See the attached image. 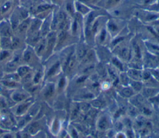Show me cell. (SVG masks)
<instances>
[{
	"label": "cell",
	"instance_id": "cell-19",
	"mask_svg": "<svg viewBox=\"0 0 159 138\" xmlns=\"http://www.w3.org/2000/svg\"><path fill=\"white\" fill-rule=\"evenodd\" d=\"M107 126V121L105 118H102L99 123V127L101 129H105Z\"/></svg>",
	"mask_w": 159,
	"mask_h": 138
},
{
	"label": "cell",
	"instance_id": "cell-9",
	"mask_svg": "<svg viewBox=\"0 0 159 138\" xmlns=\"http://www.w3.org/2000/svg\"><path fill=\"white\" fill-rule=\"evenodd\" d=\"M0 86L1 88L8 91L22 88V84L20 81L4 78H0Z\"/></svg>",
	"mask_w": 159,
	"mask_h": 138
},
{
	"label": "cell",
	"instance_id": "cell-4",
	"mask_svg": "<svg viewBox=\"0 0 159 138\" xmlns=\"http://www.w3.org/2000/svg\"><path fill=\"white\" fill-rule=\"evenodd\" d=\"M9 98L14 104L21 103L30 98L31 97H33L23 88L9 91Z\"/></svg>",
	"mask_w": 159,
	"mask_h": 138
},
{
	"label": "cell",
	"instance_id": "cell-32",
	"mask_svg": "<svg viewBox=\"0 0 159 138\" xmlns=\"http://www.w3.org/2000/svg\"><path fill=\"white\" fill-rule=\"evenodd\" d=\"M109 1H110L109 2H111V3H114V2H116L117 1V0H109Z\"/></svg>",
	"mask_w": 159,
	"mask_h": 138
},
{
	"label": "cell",
	"instance_id": "cell-22",
	"mask_svg": "<svg viewBox=\"0 0 159 138\" xmlns=\"http://www.w3.org/2000/svg\"><path fill=\"white\" fill-rule=\"evenodd\" d=\"M130 73H131V76L134 77L135 79H139L140 78V74L138 71H130Z\"/></svg>",
	"mask_w": 159,
	"mask_h": 138
},
{
	"label": "cell",
	"instance_id": "cell-3",
	"mask_svg": "<svg viewBox=\"0 0 159 138\" xmlns=\"http://www.w3.org/2000/svg\"><path fill=\"white\" fill-rule=\"evenodd\" d=\"M55 92V86L53 83L45 81L41 85L39 93L37 97H39L41 101L48 102L54 95Z\"/></svg>",
	"mask_w": 159,
	"mask_h": 138
},
{
	"label": "cell",
	"instance_id": "cell-20",
	"mask_svg": "<svg viewBox=\"0 0 159 138\" xmlns=\"http://www.w3.org/2000/svg\"><path fill=\"white\" fill-rule=\"evenodd\" d=\"M64 85H65V79L63 78H60V80L58 83V90L59 91H60L63 88Z\"/></svg>",
	"mask_w": 159,
	"mask_h": 138
},
{
	"label": "cell",
	"instance_id": "cell-13",
	"mask_svg": "<svg viewBox=\"0 0 159 138\" xmlns=\"http://www.w3.org/2000/svg\"><path fill=\"white\" fill-rule=\"evenodd\" d=\"M13 50H0V64L3 65L5 63L9 61L12 57Z\"/></svg>",
	"mask_w": 159,
	"mask_h": 138
},
{
	"label": "cell",
	"instance_id": "cell-26",
	"mask_svg": "<svg viewBox=\"0 0 159 138\" xmlns=\"http://www.w3.org/2000/svg\"><path fill=\"white\" fill-rule=\"evenodd\" d=\"M113 62H114V63H116L119 68H120V69H122V66L121 63H120L119 62H118V60H115V59H114V60H113Z\"/></svg>",
	"mask_w": 159,
	"mask_h": 138
},
{
	"label": "cell",
	"instance_id": "cell-28",
	"mask_svg": "<svg viewBox=\"0 0 159 138\" xmlns=\"http://www.w3.org/2000/svg\"><path fill=\"white\" fill-rule=\"evenodd\" d=\"M145 93L147 95L150 96V95H152V94L153 93V90H146L145 91Z\"/></svg>",
	"mask_w": 159,
	"mask_h": 138
},
{
	"label": "cell",
	"instance_id": "cell-27",
	"mask_svg": "<svg viewBox=\"0 0 159 138\" xmlns=\"http://www.w3.org/2000/svg\"><path fill=\"white\" fill-rule=\"evenodd\" d=\"M134 47H135V52H136L137 55L139 57H140V50H139V47H138L137 45H135Z\"/></svg>",
	"mask_w": 159,
	"mask_h": 138
},
{
	"label": "cell",
	"instance_id": "cell-35",
	"mask_svg": "<svg viewBox=\"0 0 159 138\" xmlns=\"http://www.w3.org/2000/svg\"><path fill=\"white\" fill-rule=\"evenodd\" d=\"M0 114H1V111H0Z\"/></svg>",
	"mask_w": 159,
	"mask_h": 138
},
{
	"label": "cell",
	"instance_id": "cell-18",
	"mask_svg": "<svg viewBox=\"0 0 159 138\" xmlns=\"http://www.w3.org/2000/svg\"><path fill=\"white\" fill-rule=\"evenodd\" d=\"M120 55L121 56L125 58V59H128L129 56H130V52L128 49L127 48H124L121 50V52H120Z\"/></svg>",
	"mask_w": 159,
	"mask_h": 138
},
{
	"label": "cell",
	"instance_id": "cell-17",
	"mask_svg": "<svg viewBox=\"0 0 159 138\" xmlns=\"http://www.w3.org/2000/svg\"><path fill=\"white\" fill-rule=\"evenodd\" d=\"M0 47L3 50H11V37H0Z\"/></svg>",
	"mask_w": 159,
	"mask_h": 138
},
{
	"label": "cell",
	"instance_id": "cell-6",
	"mask_svg": "<svg viewBox=\"0 0 159 138\" xmlns=\"http://www.w3.org/2000/svg\"><path fill=\"white\" fill-rule=\"evenodd\" d=\"M31 19H32V16H30V17L22 20L19 24L16 30L14 31V34L16 35L25 40L27 30H28L30 24Z\"/></svg>",
	"mask_w": 159,
	"mask_h": 138
},
{
	"label": "cell",
	"instance_id": "cell-37",
	"mask_svg": "<svg viewBox=\"0 0 159 138\" xmlns=\"http://www.w3.org/2000/svg\"><path fill=\"white\" fill-rule=\"evenodd\" d=\"M0 88H1V86H0Z\"/></svg>",
	"mask_w": 159,
	"mask_h": 138
},
{
	"label": "cell",
	"instance_id": "cell-21",
	"mask_svg": "<svg viewBox=\"0 0 159 138\" xmlns=\"http://www.w3.org/2000/svg\"><path fill=\"white\" fill-rule=\"evenodd\" d=\"M86 54V50L83 48H80L78 50V55L79 57V58H82Z\"/></svg>",
	"mask_w": 159,
	"mask_h": 138
},
{
	"label": "cell",
	"instance_id": "cell-2",
	"mask_svg": "<svg viewBox=\"0 0 159 138\" xmlns=\"http://www.w3.org/2000/svg\"><path fill=\"white\" fill-rule=\"evenodd\" d=\"M36 98L31 97L30 98L19 103L15 104L9 108L12 113L16 117L22 116L27 113L30 107L35 102Z\"/></svg>",
	"mask_w": 159,
	"mask_h": 138
},
{
	"label": "cell",
	"instance_id": "cell-34",
	"mask_svg": "<svg viewBox=\"0 0 159 138\" xmlns=\"http://www.w3.org/2000/svg\"><path fill=\"white\" fill-rule=\"evenodd\" d=\"M1 95V91H0V96Z\"/></svg>",
	"mask_w": 159,
	"mask_h": 138
},
{
	"label": "cell",
	"instance_id": "cell-24",
	"mask_svg": "<svg viewBox=\"0 0 159 138\" xmlns=\"http://www.w3.org/2000/svg\"><path fill=\"white\" fill-rule=\"evenodd\" d=\"M93 104L96 107H99V106H101V102L99 100H95V101H93Z\"/></svg>",
	"mask_w": 159,
	"mask_h": 138
},
{
	"label": "cell",
	"instance_id": "cell-15",
	"mask_svg": "<svg viewBox=\"0 0 159 138\" xmlns=\"http://www.w3.org/2000/svg\"><path fill=\"white\" fill-rule=\"evenodd\" d=\"M19 65L12 60H10L7 62L5 63L3 65V70L4 73H12L16 72Z\"/></svg>",
	"mask_w": 159,
	"mask_h": 138
},
{
	"label": "cell",
	"instance_id": "cell-12",
	"mask_svg": "<svg viewBox=\"0 0 159 138\" xmlns=\"http://www.w3.org/2000/svg\"><path fill=\"white\" fill-rule=\"evenodd\" d=\"M76 62V57L73 53L70 54L64 61L63 68L66 72H70L73 68Z\"/></svg>",
	"mask_w": 159,
	"mask_h": 138
},
{
	"label": "cell",
	"instance_id": "cell-31",
	"mask_svg": "<svg viewBox=\"0 0 159 138\" xmlns=\"http://www.w3.org/2000/svg\"><path fill=\"white\" fill-rule=\"evenodd\" d=\"M1 1V4H2V3H4V2H6V1H9V0H0Z\"/></svg>",
	"mask_w": 159,
	"mask_h": 138
},
{
	"label": "cell",
	"instance_id": "cell-1",
	"mask_svg": "<svg viewBox=\"0 0 159 138\" xmlns=\"http://www.w3.org/2000/svg\"><path fill=\"white\" fill-rule=\"evenodd\" d=\"M22 59L24 64L30 66L33 69L42 63L41 59L36 54L34 47L27 44L22 50Z\"/></svg>",
	"mask_w": 159,
	"mask_h": 138
},
{
	"label": "cell",
	"instance_id": "cell-23",
	"mask_svg": "<svg viewBox=\"0 0 159 138\" xmlns=\"http://www.w3.org/2000/svg\"><path fill=\"white\" fill-rule=\"evenodd\" d=\"M122 93L125 96H130L132 94V91L129 89H124L122 91Z\"/></svg>",
	"mask_w": 159,
	"mask_h": 138
},
{
	"label": "cell",
	"instance_id": "cell-33",
	"mask_svg": "<svg viewBox=\"0 0 159 138\" xmlns=\"http://www.w3.org/2000/svg\"><path fill=\"white\" fill-rule=\"evenodd\" d=\"M1 1H0V6H1Z\"/></svg>",
	"mask_w": 159,
	"mask_h": 138
},
{
	"label": "cell",
	"instance_id": "cell-25",
	"mask_svg": "<svg viewBox=\"0 0 159 138\" xmlns=\"http://www.w3.org/2000/svg\"><path fill=\"white\" fill-rule=\"evenodd\" d=\"M134 88L136 90H139L141 88V85L140 83H134V85H133Z\"/></svg>",
	"mask_w": 159,
	"mask_h": 138
},
{
	"label": "cell",
	"instance_id": "cell-8",
	"mask_svg": "<svg viewBox=\"0 0 159 138\" xmlns=\"http://www.w3.org/2000/svg\"><path fill=\"white\" fill-rule=\"evenodd\" d=\"M32 83L36 85H42L44 79V68L43 64H40L38 67L33 69Z\"/></svg>",
	"mask_w": 159,
	"mask_h": 138
},
{
	"label": "cell",
	"instance_id": "cell-36",
	"mask_svg": "<svg viewBox=\"0 0 159 138\" xmlns=\"http://www.w3.org/2000/svg\"><path fill=\"white\" fill-rule=\"evenodd\" d=\"M0 50H1V47H0Z\"/></svg>",
	"mask_w": 159,
	"mask_h": 138
},
{
	"label": "cell",
	"instance_id": "cell-7",
	"mask_svg": "<svg viewBox=\"0 0 159 138\" xmlns=\"http://www.w3.org/2000/svg\"><path fill=\"white\" fill-rule=\"evenodd\" d=\"M14 31L7 17L0 20V37H12Z\"/></svg>",
	"mask_w": 159,
	"mask_h": 138
},
{
	"label": "cell",
	"instance_id": "cell-10",
	"mask_svg": "<svg viewBox=\"0 0 159 138\" xmlns=\"http://www.w3.org/2000/svg\"><path fill=\"white\" fill-rule=\"evenodd\" d=\"M26 44L25 40L16 35H13L11 37V50H23L25 47Z\"/></svg>",
	"mask_w": 159,
	"mask_h": 138
},
{
	"label": "cell",
	"instance_id": "cell-29",
	"mask_svg": "<svg viewBox=\"0 0 159 138\" xmlns=\"http://www.w3.org/2000/svg\"><path fill=\"white\" fill-rule=\"evenodd\" d=\"M4 72V70H3V67H2V65L1 64H0V78L3 76Z\"/></svg>",
	"mask_w": 159,
	"mask_h": 138
},
{
	"label": "cell",
	"instance_id": "cell-11",
	"mask_svg": "<svg viewBox=\"0 0 159 138\" xmlns=\"http://www.w3.org/2000/svg\"><path fill=\"white\" fill-rule=\"evenodd\" d=\"M46 46H47V39L46 37H42L40 40L38 42V44L34 47L35 52L37 56L42 60L46 50Z\"/></svg>",
	"mask_w": 159,
	"mask_h": 138
},
{
	"label": "cell",
	"instance_id": "cell-14",
	"mask_svg": "<svg viewBox=\"0 0 159 138\" xmlns=\"http://www.w3.org/2000/svg\"><path fill=\"white\" fill-rule=\"evenodd\" d=\"M13 2L12 0L7 1L2 3L0 6V16L5 18V16L10 13L12 10Z\"/></svg>",
	"mask_w": 159,
	"mask_h": 138
},
{
	"label": "cell",
	"instance_id": "cell-30",
	"mask_svg": "<svg viewBox=\"0 0 159 138\" xmlns=\"http://www.w3.org/2000/svg\"><path fill=\"white\" fill-rule=\"evenodd\" d=\"M89 108V105L88 104H83L82 105H81V108H82V109H83V110H86L88 108Z\"/></svg>",
	"mask_w": 159,
	"mask_h": 138
},
{
	"label": "cell",
	"instance_id": "cell-5",
	"mask_svg": "<svg viewBox=\"0 0 159 138\" xmlns=\"http://www.w3.org/2000/svg\"><path fill=\"white\" fill-rule=\"evenodd\" d=\"M47 39V46L45 55L42 60V63L47 60L51 55L52 51L55 48V43L57 42V36L55 32L50 31L45 37Z\"/></svg>",
	"mask_w": 159,
	"mask_h": 138
},
{
	"label": "cell",
	"instance_id": "cell-16",
	"mask_svg": "<svg viewBox=\"0 0 159 138\" xmlns=\"http://www.w3.org/2000/svg\"><path fill=\"white\" fill-rule=\"evenodd\" d=\"M32 70H33V68H31L30 66L25 64H22L18 67L16 70V73L18 74L20 78L21 79L22 77L29 74Z\"/></svg>",
	"mask_w": 159,
	"mask_h": 138
}]
</instances>
